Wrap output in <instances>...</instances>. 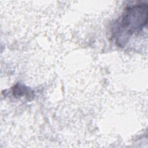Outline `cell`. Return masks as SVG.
I'll list each match as a JSON object with an SVG mask.
<instances>
[{
    "label": "cell",
    "instance_id": "obj_1",
    "mask_svg": "<svg viewBox=\"0 0 148 148\" xmlns=\"http://www.w3.org/2000/svg\"><path fill=\"white\" fill-rule=\"evenodd\" d=\"M147 23V5L137 4L127 8L121 18L119 31L120 37H128L140 32Z\"/></svg>",
    "mask_w": 148,
    "mask_h": 148
}]
</instances>
